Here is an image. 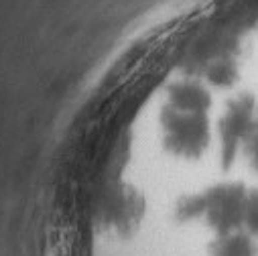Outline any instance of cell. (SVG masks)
Instances as JSON below:
<instances>
[{
  "label": "cell",
  "mask_w": 258,
  "mask_h": 256,
  "mask_svg": "<svg viewBox=\"0 0 258 256\" xmlns=\"http://www.w3.org/2000/svg\"><path fill=\"white\" fill-rule=\"evenodd\" d=\"M210 256H258V238L248 232L218 234L208 246Z\"/></svg>",
  "instance_id": "obj_1"
}]
</instances>
